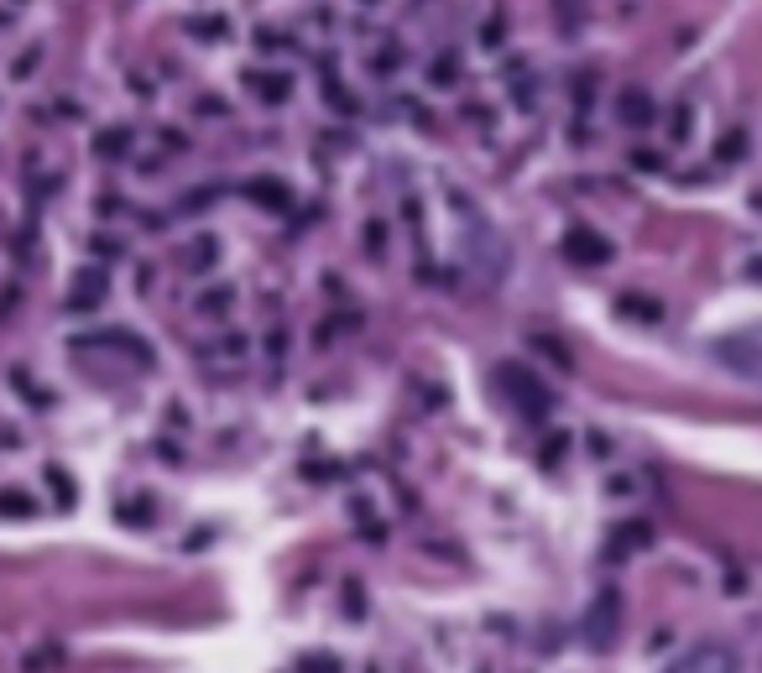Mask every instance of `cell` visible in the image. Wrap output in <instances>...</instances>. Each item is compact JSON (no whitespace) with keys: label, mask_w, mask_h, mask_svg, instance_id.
<instances>
[{"label":"cell","mask_w":762,"mask_h":673,"mask_svg":"<svg viewBox=\"0 0 762 673\" xmlns=\"http://www.w3.org/2000/svg\"><path fill=\"white\" fill-rule=\"evenodd\" d=\"M669 673H742V658L726 642H694L684 658H674Z\"/></svg>","instance_id":"obj_1"},{"label":"cell","mask_w":762,"mask_h":673,"mask_svg":"<svg viewBox=\"0 0 762 673\" xmlns=\"http://www.w3.org/2000/svg\"><path fill=\"white\" fill-rule=\"evenodd\" d=\"M616 632H622V595L601 590L596 605H590V616H585V637H590V647H611Z\"/></svg>","instance_id":"obj_2"},{"label":"cell","mask_w":762,"mask_h":673,"mask_svg":"<svg viewBox=\"0 0 762 673\" xmlns=\"http://www.w3.org/2000/svg\"><path fill=\"white\" fill-rule=\"evenodd\" d=\"M501 387L512 392V402H517L527 418H543V413L554 407V402H549V392L538 387V376H533V371H522V365H507V371H501Z\"/></svg>","instance_id":"obj_3"},{"label":"cell","mask_w":762,"mask_h":673,"mask_svg":"<svg viewBox=\"0 0 762 673\" xmlns=\"http://www.w3.org/2000/svg\"><path fill=\"white\" fill-rule=\"evenodd\" d=\"M564 256H569V261H580V267H601V261H611V245H606L596 230H569Z\"/></svg>","instance_id":"obj_4"},{"label":"cell","mask_w":762,"mask_h":673,"mask_svg":"<svg viewBox=\"0 0 762 673\" xmlns=\"http://www.w3.org/2000/svg\"><path fill=\"white\" fill-rule=\"evenodd\" d=\"M298 673H345V663L334 653H303L298 658Z\"/></svg>","instance_id":"obj_5"},{"label":"cell","mask_w":762,"mask_h":673,"mask_svg":"<svg viewBox=\"0 0 762 673\" xmlns=\"http://www.w3.org/2000/svg\"><path fill=\"white\" fill-rule=\"evenodd\" d=\"M27 512H32L27 496H0V517H27Z\"/></svg>","instance_id":"obj_6"}]
</instances>
